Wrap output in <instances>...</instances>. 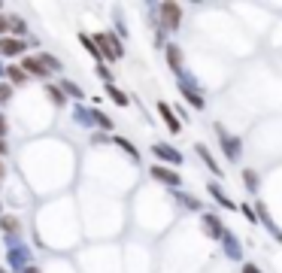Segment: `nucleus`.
Instances as JSON below:
<instances>
[{
	"mask_svg": "<svg viewBox=\"0 0 282 273\" xmlns=\"http://www.w3.org/2000/svg\"><path fill=\"white\" fill-rule=\"evenodd\" d=\"M210 194H213V201H216L219 207H225V210H231V213H234V210H240V204H234V201L228 198L225 188H222L219 182H210Z\"/></svg>",
	"mask_w": 282,
	"mask_h": 273,
	"instance_id": "dca6fc26",
	"label": "nucleus"
},
{
	"mask_svg": "<svg viewBox=\"0 0 282 273\" xmlns=\"http://www.w3.org/2000/svg\"><path fill=\"white\" fill-rule=\"evenodd\" d=\"M58 85H61V91H64L67 97H73L76 103H82V97H85V91H82V88H79L76 82H70V79H61Z\"/></svg>",
	"mask_w": 282,
	"mask_h": 273,
	"instance_id": "aec40b11",
	"label": "nucleus"
},
{
	"mask_svg": "<svg viewBox=\"0 0 282 273\" xmlns=\"http://www.w3.org/2000/svg\"><path fill=\"white\" fill-rule=\"evenodd\" d=\"M9 100H12V85L0 82V103H9Z\"/></svg>",
	"mask_w": 282,
	"mask_h": 273,
	"instance_id": "2f4dec72",
	"label": "nucleus"
},
{
	"mask_svg": "<svg viewBox=\"0 0 282 273\" xmlns=\"http://www.w3.org/2000/svg\"><path fill=\"white\" fill-rule=\"evenodd\" d=\"M91 125L100 128V131H106V134H112V119L106 112H100V109H91Z\"/></svg>",
	"mask_w": 282,
	"mask_h": 273,
	"instance_id": "6ab92c4d",
	"label": "nucleus"
},
{
	"mask_svg": "<svg viewBox=\"0 0 282 273\" xmlns=\"http://www.w3.org/2000/svg\"><path fill=\"white\" fill-rule=\"evenodd\" d=\"M243 273H264V270L255 267V264H249V261H243Z\"/></svg>",
	"mask_w": 282,
	"mask_h": 273,
	"instance_id": "72a5a7b5",
	"label": "nucleus"
},
{
	"mask_svg": "<svg viewBox=\"0 0 282 273\" xmlns=\"http://www.w3.org/2000/svg\"><path fill=\"white\" fill-rule=\"evenodd\" d=\"M194 152H197V155H200V161H204V164H207V167H210V173H213V176H216V179H222V176H225V170H222V167H219V161H216V158H213V152H210V149H207V146H204V143H197V146H194Z\"/></svg>",
	"mask_w": 282,
	"mask_h": 273,
	"instance_id": "4468645a",
	"label": "nucleus"
},
{
	"mask_svg": "<svg viewBox=\"0 0 282 273\" xmlns=\"http://www.w3.org/2000/svg\"><path fill=\"white\" fill-rule=\"evenodd\" d=\"M9 30H12V36L24 40V33H27V21H24V18H18V15H9Z\"/></svg>",
	"mask_w": 282,
	"mask_h": 273,
	"instance_id": "b1692460",
	"label": "nucleus"
},
{
	"mask_svg": "<svg viewBox=\"0 0 282 273\" xmlns=\"http://www.w3.org/2000/svg\"><path fill=\"white\" fill-rule=\"evenodd\" d=\"M158 12H161V27L164 30H179V24H182V6L179 3H173V0H164V3L158 6Z\"/></svg>",
	"mask_w": 282,
	"mask_h": 273,
	"instance_id": "7ed1b4c3",
	"label": "nucleus"
},
{
	"mask_svg": "<svg viewBox=\"0 0 282 273\" xmlns=\"http://www.w3.org/2000/svg\"><path fill=\"white\" fill-rule=\"evenodd\" d=\"M0 228H3V234H6V240H18V234H21V222H18V216H0Z\"/></svg>",
	"mask_w": 282,
	"mask_h": 273,
	"instance_id": "2eb2a0df",
	"label": "nucleus"
},
{
	"mask_svg": "<svg viewBox=\"0 0 282 273\" xmlns=\"http://www.w3.org/2000/svg\"><path fill=\"white\" fill-rule=\"evenodd\" d=\"M76 122L85 125V128H94L91 125V109H85V103H76Z\"/></svg>",
	"mask_w": 282,
	"mask_h": 273,
	"instance_id": "a878e982",
	"label": "nucleus"
},
{
	"mask_svg": "<svg viewBox=\"0 0 282 273\" xmlns=\"http://www.w3.org/2000/svg\"><path fill=\"white\" fill-rule=\"evenodd\" d=\"M200 228H204V234L210 240H225V234H228V228L222 225V219L216 216V213H200Z\"/></svg>",
	"mask_w": 282,
	"mask_h": 273,
	"instance_id": "423d86ee",
	"label": "nucleus"
},
{
	"mask_svg": "<svg viewBox=\"0 0 282 273\" xmlns=\"http://www.w3.org/2000/svg\"><path fill=\"white\" fill-rule=\"evenodd\" d=\"M21 273H39V267H36V264H30V267H24Z\"/></svg>",
	"mask_w": 282,
	"mask_h": 273,
	"instance_id": "4c0bfd02",
	"label": "nucleus"
},
{
	"mask_svg": "<svg viewBox=\"0 0 282 273\" xmlns=\"http://www.w3.org/2000/svg\"><path fill=\"white\" fill-rule=\"evenodd\" d=\"M152 155L161 161V164H170V167H182V152L179 149H173L170 143H152Z\"/></svg>",
	"mask_w": 282,
	"mask_h": 273,
	"instance_id": "39448f33",
	"label": "nucleus"
},
{
	"mask_svg": "<svg viewBox=\"0 0 282 273\" xmlns=\"http://www.w3.org/2000/svg\"><path fill=\"white\" fill-rule=\"evenodd\" d=\"M21 70L27 76H36V79H49V70H46L43 61H39V55H24L21 58Z\"/></svg>",
	"mask_w": 282,
	"mask_h": 273,
	"instance_id": "9b49d317",
	"label": "nucleus"
},
{
	"mask_svg": "<svg viewBox=\"0 0 282 273\" xmlns=\"http://www.w3.org/2000/svg\"><path fill=\"white\" fill-rule=\"evenodd\" d=\"M158 112H161V119H164V125H167L170 134H179V131H182V122H179V115H176V109H173L170 103L158 100Z\"/></svg>",
	"mask_w": 282,
	"mask_h": 273,
	"instance_id": "f8f14e48",
	"label": "nucleus"
},
{
	"mask_svg": "<svg viewBox=\"0 0 282 273\" xmlns=\"http://www.w3.org/2000/svg\"><path fill=\"white\" fill-rule=\"evenodd\" d=\"M149 176L161 185H167V188H182V176L173 170V167H164V164H155L149 167Z\"/></svg>",
	"mask_w": 282,
	"mask_h": 273,
	"instance_id": "0eeeda50",
	"label": "nucleus"
},
{
	"mask_svg": "<svg viewBox=\"0 0 282 273\" xmlns=\"http://www.w3.org/2000/svg\"><path fill=\"white\" fill-rule=\"evenodd\" d=\"M27 49H30V43L18 40V36H3V40H0V55L3 58H24Z\"/></svg>",
	"mask_w": 282,
	"mask_h": 273,
	"instance_id": "6e6552de",
	"label": "nucleus"
},
{
	"mask_svg": "<svg viewBox=\"0 0 282 273\" xmlns=\"http://www.w3.org/2000/svg\"><path fill=\"white\" fill-rule=\"evenodd\" d=\"M3 36H9V18L0 12V40H3Z\"/></svg>",
	"mask_w": 282,
	"mask_h": 273,
	"instance_id": "473e14b6",
	"label": "nucleus"
},
{
	"mask_svg": "<svg viewBox=\"0 0 282 273\" xmlns=\"http://www.w3.org/2000/svg\"><path fill=\"white\" fill-rule=\"evenodd\" d=\"M222 246H225V255L231 258V261H243V243H240V237L237 234H225V240H222Z\"/></svg>",
	"mask_w": 282,
	"mask_h": 273,
	"instance_id": "ddd939ff",
	"label": "nucleus"
},
{
	"mask_svg": "<svg viewBox=\"0 0 282 273\" xmlns=\"http://www.w3.org/2000/svg\"><path fill=\"white\" fill-rule=\"evenodd\" d=\"M0 273H9V270H6V267H0Z\"/></svg>",
	"mask_w": 282,
	"mask_h": 273,
	"instance_id": "58836bf2",
	"label": "nucleus"
},
{
	"mask_svg": "<svg viewBox=\"0 0 282 273\" xmlns=\"http://www.w3.org/2000/svg\"><path fill=\"white\" fill-rule=\"evenodd\" d=\"M3 73H6L9 85H24L27 82V73L21 70V64H9V67H3Z\"/></svg>",
	"mask_w": 282,
	"mask_h": 273,
	"instance_id": "f3484780",
	"label": "nucleus"
},
{
	"mask_svg": "<svg viewBox=\"0 0 282 273\" xmlns=\"http://www.w3.org/2000/svg\"><path fill=\"white\" fill-rule=\"evenodd\" d=\"M6 261H9V267H12V273H21L24 267H30V252L24 249V246H9V252H6Z\"/></svg>",
	"mask_w": 282,
	"mask_h": 273,
	"instance_id": "1a4fd4ad",
	"label": "nucleus"
},
{
	"mask_svg": "<svg viewBox=\"0 0 282 273\" xmlns=\"http://www.w3.org/2000/svg\"><path fill=\"white\" fill-rule=\"evenodd\" d=\"M6 131H9V125H6L3 115H0V137H3V140H6Z\"/></svg>",
	"mask_w": 282,
	"mask_h": 273,
	"instance_id": "f704fd0d",
	"label": "nucleus"
},
{
	"mask_svg": "<svg viewBox=\"0 0 282 273\" xmlns=\"http://www.w3.org/2000/svg\"><path fill=\"white\" fill-rule=\"evenodd\" d=\"M243 185H246L249 194H258V185H261V182H258V173H255L252 167H243Z\"/></svg>",
	"mask_w": 282,
	"mask_h": 273,
	"instance_id": "5701e85b",
	"label": "nucleus"
},
{
	"mask_svg": "<svg viewBox=\"0 0 282 273\" xmlns=\"http://www.w3.org/2000/svg\"><path fill=\"white\" fill-rule=\"evenodd\" d=\"M6 152H9V146H6V140H3V137H0V155H6Z\"/></svg>",
	"mask_w": 282,
	"mask_h": 273,
	"instance_id": "e433bc0d",
	"label": "nucleus"
},
{
	"mask_svg": "<svg viewBox=\"0 0 282 273\" xmlns=\"http://www.w3.org/2000/svg\"><path fill=\"white\" fill-rule=\"evenodd\" d=\"M3 179H6V164L0 161V185H3Z\"/></svg>",
	"mask_w": 282,
	"mask_h": 273,
	"instance_id": "c9c22d12",
	"label": "nucleus"
},
{
	"mask_svg": "<svg viewBox=\"0 0 282 273\" xmlns=\"http://www.w3.org/2000/svg\"><path fill=\"white\" fill-rule=\"evenodd\" d=\"M94 70H97V76L103 79V85H109V82H112V70H109V64H97Z\"/></svg>",
	"mask_w": 282,
	"mask_h": 273,
	"instance_id": "c756f323",
	"label": "nucleus"
},
{
	"mask_svg": "<svg viewBox=\"0 0 282 273\" xmlns=\"http://www.w3.org/2000/svg\"><path fill=\"white\" fill-rule=\"evenodd\" d=\"M176 85H179V94L194 106V109H207V97H204V91H200L188 76H182V79H176Z\"/></svg>",
	"mask_w": 282,
	"mask_h": 273,
	"instance_id": "20e7f679",
	"label": "nucleus"
},
{
	"mask_svg": "<svg viewBox=\"0 0 282 273\" xmlns=\"http://www.w3.org/2000/svg\"><path fill=\"white\" fill-rule=\"evenodd\" d=\"M94 43H97V49H100V55H103V64H112V61H118V58L125 55L122 40H118L115 33H109V30L94 33Z\"/></svg>",
	"mask_w": 282,
	"mask_h": 273,
	"instance_id": "f257e3e1",
	"label": "nucleus"
},
{
	"mask_svg": "<svg viewBox=\"0 0 282 273\" xmlns=\"http://www.w3.org/2000/svg\"><path fill=\"white\" fill-rule=\"evenodd\" d=\"M79 43H82V49L97 61V64H103V55H100V49H97V43H94V36H88V33H79Z\"/></svg>",
	"mask_w": 282,
	"mask_h": 273,
	"instance_id": "a211bd4d",
	"label": "nucleus"
},
{
	"mask_svg": "<svg viewBox=\"0 0 282 273\" xmlns=\"http://www.w3.org/2000/svg\"><path fill=\"white\" fill-rule=\"evenodd\" d=\"M0 216H3V204H0Z\"/></svg>",
	"mask_w": 282,
	"mask_h": 273,
	"instance_id": "ea45409f",
	"label": "nucleus"
},
{
	"mask_svg": "<svg viewBox=\"0 0 282 273\" xmlns=\"http://www.w3.org/2000/svg\"><path fill=\"white\" fill-rule=\"evenodd\" d=\"M39 61L46 64V70H49V73H58V70H61V61H58L55 55H49V52H39Z\"/></svg>",
	"mask_w": 282,
	"mask_h": 273,
	"instance_id": "cd10ccee",
	"label": "nucleus"
},
{
	"mask_svg": "<svg viewBox=\"0 0 282 273\" xmlns=\"http://www.w3.org/2000/svg\"><path fill=\"white\" fill-rule=\"evenodd\" d=\"M176 201H179L182 207H188V210L200 213V201H197V198H191V194H182V191H176Z\"/></svg>",
	"mask_w": 282,
	"mask_h": 273,
	"instance_id": "bb28decb",
	"label": "nucleus"
},
{
	"mask_svg": "<svg viewBox=\"0 0 282 273\" xmlns=\"http://www.w3.org/2000/svg\"><path fill=\"white\" fill-rule=\"evenodd\" d=\"M103 88H106V97H109L112 103H118V106H128V103H131V97H128L122 88H115L112 82H109V85H103Z\"/></svg>",
	"mask_w": 282,
	"mask_h": 273,
	"instance_id": "4be33fe9",
	"label": "nucleus"
},
{
	"mask_svg": "<svg viewBox=\"0 0 282 273\" xmlns=\"http://www.w3.org/2000/svg\"><path fill=\"white\" fill-rule=\"evenodd\" d=\"M164 58H167V64H170L173 76H176V79H182V76H185V67H182V49H179V43H167Z\"/></svg>",
	"mask_w": 282,
	"mask_h": 273,
	"instance_id": "9d476101",
	"label": "nucleus"
},
{
	"mask_svg": "<svg viewBox=\"0 0 282 273\" xmlns=\"http://www.w3.org/2000/svg\"><path fill=\"white\" fill-rule=\"evenodd\" d=\"M112 143H115L118 149H122V152H128L134 161H140V149H137V146H134V143H131L128 137H115V134H112Z\"/></svg>",
	"mask_w": 282,
	"mask_h": 273,
	"instance_id": "412c9836",
	"label": "nucleus"
},
{
	"mask_svg": "<svg viewBox=\"0 0 282 273\" xmlns=\"http://www.w3.org/2000/svg\"><path fill=\"white\" fill-rule=\"evenodd\" d=\"M46 94H49V100H52L55 106H64V103H67V94L61 91V85H46Z\"/></svg>",
	"mask_w": 282,
	"mask_h": 273,
	"instance_id": "393cba45",
	"label": "nucleus"
},
{
	"mask_svg": "<svg viewBox=\"0 0 282 273\" xmlns=\"http://www.w3.org/2000/svg\"><path fill=\"white\" fill-rule=\"evenodd\" d=\"M216 131H219V143H222V152H225V158L231 161V164H237L240 158H243V143H240V137H234V134H228L222 125H216Z\"/></svg>",
	"mask_w": 282,
	"mask_h": 273,
	"instance_id": "f03ea898",
	"label": "nucleus"
},
{
	"mask_svg": "<svg viewBox=\"0 0 282 273\" xmlns=\"http://www.w3.org/2000/svg\"><path fill=\"white\" fill-rule=\"evenodd\" d=\"M91 143H94V146H106V143H112V134L97 131V134H91Z\"/></svg>",
	"mask_w": 282,
	"mask_h": 273,
	"instance_id": "7c9ffc66",
	"label": "nucleus"
},
{
	"mask_svg": "<svg viewBox=\"0 0 282 273\" xmlns=\"http://www.w3.org/2000/svg\"><path fill=\"white\" fill-rule=\"evenodd\" d=\"M240 213L246 216V222H249V225H255V222H258V213H255V207H252V204H240Z\"/></svg>",
	"mask_w": 282,
	"mask_h": 273,
	"instance_id": "c85d7f7f",
	"label": "nucleus"
}]
</instances>
